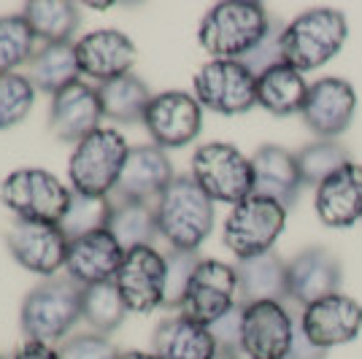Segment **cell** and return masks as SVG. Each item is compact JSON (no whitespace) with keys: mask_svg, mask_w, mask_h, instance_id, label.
Returning a JSON list of instances; mask_svg holds the SVG:
<instances>
[{"mask_svg":"<svg viewBox=\"0 0 362 359\" xmlns=\"http://www.w3.org/2000/svg\"><path fill=\"white\" fill-rule=\"evenodd\" d=\"M160 238L176 252H197L214 230V200L192 176H176L154 200Z\"/></svg>","mask_w":362,"mask_h":359,"instance_id":"3","label":"cell"},{"mask_svg":"<svg viewBox=\"0 0 362 359\" xmlns=\"http://www.w3.org/2000/svg\"><path fill=\"white\" fill-rule=\"evenodd\" d=\"M6 246L19 265L35 276L54 278L57 270L65 268L68 238L62 235L60 225L16 219L6 233Z\"/></svg>","mask_w":362,"mask_h":359,"instance_id":"15","label":"cell"},{"mask_svg":"<svg viewBox=\"0 0 362 359\" xmlns=\"http://www.w3.org/2000/svg\"><path fill=\"white\" fill-rule=\"evenodd\" d=\"M173 179H176L173 176V165L168 160L165 149H160L154 143L133 146L127 160H124L114 197L117 200L154 203L170 187Z\"/></svg>","mask_w":362,"mask_h":359,"instance_id":"20","label":"cell"},{"mask_svg":"<svg viewBox=\"0 0 362 359\" xmlns=\"http://www.w3.org/2000/svg\"><path fill=\"white\" fill-rule=\"evenodd\" d=\"M305 76L287 62H279L257 73V105H262L273 117H292L300 114L308 98Z\"/></svg>","mask_w":362,"mask_h":359,"instance_id":"26","label":"cell"},{"mask_svg":"<svg viewBox=\"0 0 362 359\" xmlns=\"http://www.w3.org/2000/svg\"><path fill=\"white\" fill-rule=\"evenodd\" d=\"M295 319L284 302L241 305V354L249 359H287L295 338Z\"/></svg>","mask_w":362,"mask_h":359,"instance_id":"11","label":"cell"},{"mask_svg":"<svg viewBox=\"0 0 362 359\" xmlns=\"http://www.w3.org/2000/svg\"><path fill=\"white\" fill-rule=\"evenodd\" d=\"M165 265H168V276H165V302H163V308H181L184 295H187V286L192 281V273L200 265V257H197V252H176V249H170V252H165Z\"/></svg>","mask_w":362,"mask_h":359,"instance_id":"36","label":"cell"},{"mask_svg":"<svg viewBox=\"0 0 362 359\" xmlns=\"http://www.w3.org/2000/svg\"><path fill=\"white\" fill-rule=\"evenodd\" d=\"M317 219L332 230H349L362 222V165L349 163L317 187Z\"/></svg>","mask_w":362,"mask_h":359,"instance_id":"22","label":"cell"},{"mask_svg":"<svg viewBox=\"0 0 362 359\" xmlns=\"http://www.w3.org/2000/svg\"><path fill=\"white\" fill-rule=\"evenodd\" d=\"M214 359H241V357H238V351H227V348H219Z\"/></svg>","mask_w":362,"mask_h":359,"instance_id":"42","label":"cell"},{"mask_svg":"<svg viewBox=\"0 0 362 359\" xmlns=\"http://www.w3.org/2000/svg\"><path fill=\"white\" fill-rule=\"evenodd\" d=\"M130 146L124 135L114 127H98L84 141H78L68 163V179L78 195H114Z\"/></svg>","mask_w":362,"mask_h":359,"instance_id":"5","label":"cell"},{"mask_svg":"<svg viewBox=\"0 0 362 359\" xmlns=\"http://www.w3.org/2000/svg\"><path fill=\"white\" fill-rule=\"evenodd\" d=\"M255 167V195L271 197L284 208H295L303 192V176L295 154L284 146H259L252 154Z\"/></svg>","mask_w":362,"mask_h":359,"instance_id":"23","label":"cell"},{"mask_svg":"<svg viewBox=\"0 0 362 359\" xmlns=\"http://www.w3.org/2000/svg\"><path fill=\"white\" fill-rule=\"evenodd\" d=\"M268 8L255 0H222L211 6L197 30L200 46L211 60L243 62L273 30Z\"/></svg>","mask_w":362,"mask_h":359,"instance_id":"1","label":"cell"},{"mask_svg":"<svg viewBox=\"0 0 362 359\" xmlns=\"http://www.w3.org/2000/svg\"><path fill=\"white\" fill-rule=\"evenodd\" d=\"M35 54V35L22 14L0 16V73H16Z\"/></svg>","mask_w":362,"mask_h":359,"instance_id":"34","label":"cell"},{"mask_svg":"<svg viewBox=\"0 0 362 359\" xmlns=\"http://www.w3.org/2000/svg\"><path fill=\"white\" fill-rule=\"evenodd\" d=\"M287 359H327V351L314 346L305 335H303L300 324L295 329V338H292V348H289Z\"/></svg>","mask_w":362,"mask_h":359,"instance_id":"39","label":"cell"},{"mask_svg":"<svg viewBox=\"0 0 362 359\" xmlns=\"http://www.w3.org/2000/svg\"><path fill=\"white\" fill-rule=\"evenodd\" d=\"M74 46L81 76H90L98 84H106V81H114L119 76H127L138 60L136 44L122 30H114V28L84 33V35L76 38Z\"/></svg>","mask_w":362,"mask_h":359,"instance_id":"17","label":"cell"},{"mask_svg":"<svg viewBox=\"0 0 362 359\" xmlns=\"http://www.w3.org/2000/svg\"><path fill=\"white\" fill-rule=\"evenodd\" d=\"M100 119L106 117H103L98 87H90L84 81H76L57 92L49 105V130L57 141H65V143L84 141L100 127Z\"/></svg>","mask_w":362,"mask_h":359,"instance_id":"19","label":"cell"},{"mask_svg":"<svg viewBox=\"0 0 362 359\" xmlns=\"http://www.w3.org/2000/svg\"><path fill=\"white\" fill-rule=\"evenodd\" d=\"M130 314L119 289L114 281L106 284L81 286V319L90 324L95 332L108 335L124 322V316Z\"/></svg>","mask_w":362,"mask_h":359,"instance_id":"31","label":"cell"},{"mask_svg":"<svg viewBox=\"0 0 362 359\" xmlns=\"http://www.w3.org/2000/svg\"><path fill=\"white\" fill-rule=\"evenodd\" d=\"M284 225H287L284 206H279L271 197L252 195L238 206H233L230 216L225 219L222 240L241 262L273 252L279 235L284 233Z\"/></svg>","mask_w":362,"mask_h":359,"instance_id":"8","label":"cell"},{"mask_svg":"<svg viewBox=\"0 0 362 359\" xmlns=\"http://www.w3.org/2000/svg\"><path fill=\"white\" fill-rule=\"evenodd\" d=\"M122 259H124V249L108 230H100L84 238L68 240L65 270H68V278H74L78 286L106 284L117 278Z\"/></svg>","mask_w":362,"mask_h":359,"instance_id":"21","label":"cell"},{"mask_svg":"<svg viewBox=\"0 0 362 359\" xmlns=\"http://www.w3.org/2000/svg\"><path fill=\"white\" fill-rule=\"evenodd\" d=\"M81 319V286L74 278H44L22 300L19 324L28 341L54 346L71 338L68 332Z\"/></svg>","mask_w":362,"mask_h":359,"instance_id":"4","label":"cell"},{"mask_svg":"<svg viewBox=\"0 0 362 359\" xmlns=\"http://www.w3.org/2000/svg\"><path fill=\"white\" fill-rule=\"evenodd\" d=\"M151 346L163 359H214L219 351L211 329L184 314L163 319L151 335Z\"/></svg>","mask_w":362,"mask_h":359,"instance_id":"24","label":"cell"},{"mask_svg":"<svg viewBox=\"0 0 362 359\" xmlns=\"http://www.w3.org/2000/svg\"><path fill=\"white\" fill-rule=\"evenodd\" d=\"M74 189H68L54 173L41 167H19L0 184V200L16 219L60 225L71 206Z\"/></svg>","mask_w":362,"mask_h":359,"instance_id":"7","label":"cell"},{"mask_svg":"<svg viewBox=\"0 0 362 359\" xmlns=\"http://www.w3.org/2000/svg\"><path fill=\"white\" fill-rule=\"evenodd\" d=\"M144 127L154 146L160 149H181L192 143L203 130V105L195 95L181 90H168L151 98Z\"/></svg>","mask_w":362,"mask_h":359,"instance_id":"13","label":"cell"},{"mask_svg":"<svg viewBox=\"0 0 362 359\" xmlns=\"http://www.w3.org/2000/svg\"><path fill=\"white\" fill-rule=\"evenodd\" d=\"M28 78L38 92L46 95H57L65 87H71L76 81H81V68L76 57L74 44H44L35 49L33 60L28 62Z\"/></svg>","mask_w":362,"mask_h":359,"instance_id":"27","label":"cell"},{"mask_svg":"<svg viewBox=\"0 0 362 359\" xmlns=\"http://www.w3.org/2000/svg\"><path fill=\"white\" fill-rule=\"evenodd\" d=\"M100 95V105H103V117L117 124H136L144 122L146 108L151 103V90L146 87L144 78L136 73L119 76L114 81H106L98 87Z\"/></svg>","mask_w":362,"mask_h":359,"instance_id":"28","label":"cell"},{"mask_svg":"<svg viewBox=\"0 0 362 359\" xmlns=\"http://www.w3.org/2000/svg\"><path fill=\"white\" fill-rule=\"evenodd\" d=\"M211 335L216 338V346L219 348H227V351H238L241 354V305L233 308L225 319H219L216 324H211Z\"/></svg>","mask_w":362,"mask_h":359,"instance_id":"38","label":"cell"},{"mask_svg":"<svg viewBox=\"0 0 362 359\" xmlns=\"http://www.w3.org/2000/svg\"><path fill=\"white\" fill-rule=\"evenodd\" d=\"M238 305L241 300L235 265H227L222 259H200V265L192 273V281L187 286L181 314L203 327H211Z\"/></svg>","mask_w":362,"mask_h":359,"instance_id":"10","label":"cell"},{"mask_svg":"<svg viewBox=\"0 0 362 359\" xmlns=\"http://www.w3.org/2000/svg\"><path fill=\"white\" fill-rule=\"evenodd\" d=\"M111 208L114 203L108 197H92V195H78L74 192L71 206L60 219V230L68 240L84 238L90 233H100L108 227L111 219Z\"/></svg>","mask_w":362,"mask_h":359,"instance_id":"33","label":"cell"},{"mask_svg":"<svg viewBox=\"0 0 362 359\" xmlns=\"http://www.w3.org/2000/svg\"><path fill=\"white\" fill-rule=\"evenodd\" d=\"M346 38L349 22L338 8H330V6L308 8L281 28V35H279L281 62L298 68L300 73L325 68L341 54Z\"/></svg>","mask_w":362,"mask_h":359,"instance_id":"2","label":"cell"},{"mask_svg":"<svg viewBox=\"0 0 362 359\" xmlns=\"http://www.w3.org/2000/svg\"><path fill=\"white\" fill-rule=\"evenodd\" d=\"M35 92L25 73H0V130L16 127L30 117Z\"/></svg>","mask_w":362,"mask_h":359,"instance_id":"35","label":"cell"},{"mask_svg":"<svg viewBox=\"0 0 362 359\" xmlns=\"http://www.w3.org/2000/svg\"><path fill=\"white\" fill-rule=\"evenodd\" d=\"M192 179L211 197L214 203L238 206L255 195V167L252 157H246L233 143L211 141L197 146L192 154Z\"/></svg>","mask_w":362,"mask_h":359,"instance_id":"6","label":"cell"},{"mask_svg":"<svg viewBox=\"0 0 362 359\" xmlns=\"http://www.w3.org/2000/svg\"><path fill=\"white\" fill-rule=\"evenodd\" d=\"M11 359H60V351L54 346H46V343H35V341H25L14 351Z\"/></svg>","mask_w":362,"mask_h":359,"instance_id":"40","label":"cell"},{"mask_svg":"<svg viewBox=\"0 0 362 359\" xmlns=\"http://www.w3.org/2000/svg\"><path fill=\"white\" fill-rule=\"evenodd\" d=\"M57 351H60V359H119L122 354L117 343L100 332L71 335L57 346Z\"/></svg>","mask_w":362,"mask_h":359,"instance_id":"37","label":"cell"},{"mask_svg":"<svg viewBox=\"0 0 362 359\" xmlns=\"http://www.w3.org/2000/svg\"><path fill=\"white\" fill-rule=\"evenodd\" d=\"M165 254L154 246H136L124 252L119 273L114 284L119 289L127 311L133 314H151L165 302Z\"/></svg>","mask_w":362,"mask_h":359,"instance_id":"12","label":"cell"},{"mask_svg":"<svg viewBox=\"0 0 362 359\" xmlns=\"http://www.w3.org/2000/svg\"><path fill=\"white\" fill-rule=\"evenodd\" d=\"M22 16L44 44H74L71 38L81 22L78 6L71 0H30L22 6Z\"/></svg>","mask_w":362,"mask_h":359,"instance_id":"29","label":"cell"},{"mask_svg":"<svg viewBox=\"0 0 362 359\" xmlns=\"http://www.w3.org/2000/svg\"><path fill=\"white\" fill-rule=\"evenodd\" d=\"M0 359H3V357H0Z\"/></svg>","mask_w":362,"mask_h":359,"instance_id":"43","label":"cell"},{"mask_svg":"<svg viewBox=\"0 0 362 359\" xmlns=\"http://www.w3.org/2000/svg\"><path fill=\"white\" fill-rule=\"evenodd\" d=\"M295 160L300 167L303 184H314L319 187L322 181H327L332 173H338L341 167L351 163V154L341 141H311L300 151H295Z\"/></svg>","mask_w":362,"mask_h":359,"instance_id":"32","label":"cell"},{"mask_svg":"<svg viewBox=\"0 0 362 359\" xmlns=\"http://www.w3.org/2000/svg\"><path fill=\"white\" fill-rule=\"evenodd\" d=\"M119 359H163L154 351H122Z\"/></svg>","mask_w":362,"mask_h":359,"instance_id":"41","label":"cell"},{"mask_svg":"<svg viewBox=\"0 0 362 359\" xmlns=\"http://www.w3.org/2000/svg\"><path fill=\"white\" fill-rule=\"evenodd\" d=\"M357 114V92L346 78L325 76L308 87L300 117L308 130L325 141H338Z\"/></svg>","mask_w":362,"mask_h":359,"instance_id":"14","label":"cell"},{"mask_svg":"<svg viewBox=\"0 0 362 359\" xmlns=\"http://www.w3.org/2000/svg\"><path fill=\"white\" fill-rule=\"evenodd\" d=\"M108 233L117 238L124 252L136 246H154L160 235L154 203H138V200H117L108 219Z\"/></svg>","mask_w":362,"mask_h":359,"instance_id":"30","label":"cell"},{"mask_svg":"<svg viewBox=\"0 0 362 359\" xmlns=\"http://www.w3.org/2000/svg\"><path fill=\"white\" fill-rule=\"evenodd\" d=\"M238 273V300L241 305L249 302H284L289 298V278H287V262L276 252L241 259L235 265Z\"/></svg>","mask_w":362,"mask_h":359,"instance_id":"25","label":"cell"},{"mask_svg":"<svg viewBox=\"0 0 362 359\" xmlns=\"http://www.w3.org/2000/svg\"><path fill=\"white\" fill-rule=\"evenodd\" d=\"M192 87L197 103L222 117H238L257 105V76L238 60H209Z\"/></svg>","mask_w":362,"mask_h":359,"instance_id":"9","label":"cell"},{"mask_svg":"<svg viewBox=\"0 0 362 359\" xmlns=\"http://www.w3.org/2000/svg\"><path fill=\"white\" fill-rule=\"evenodd\" d=\"M287 278L289 300L300 302L305 308L317 300L341 292L344 268H341V259L327 246H308L287 262Z\"/></svg>","mask_w":362,"mask_h":359,"instance_id":"18","label":"cell"},{"mask_svg":"<svg viewBox=\"0 0 362 359\" xmlns=\"http://www.w3.org/2000/svg\"><path fill=\"white\" fill-rule=\"evenodd\" d=\"M298 324L311 343L330 351L335 346H346L354 338H360L362 305L354 298L338 292L305 305Z\"/></svg>","mask_w":362,"mask_h":359,"instance_id":"16","label":"cell"}]
</instances>
